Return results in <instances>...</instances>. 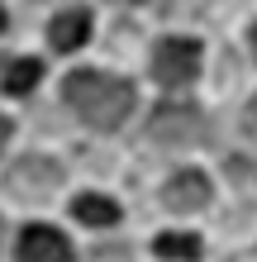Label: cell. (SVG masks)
I'll return each instance as SVG.
<instances>
[{"label":"cell","instance_id":"1","mask_svg":"<svg viewBox=\"0 0 257 262\" xmlns=\"http://www.w3.org/2000/svg\"><path fill=\"white\" fill-rule=\"evenodd\" d=\"M67 105L90 129H119L133 110V86L110 72H72L67 76Z\"/></svg>","mask_w":257,"mask_h":262},{"label":"cell","instance_id":"2","mask_svg":"<svg viewBox=\"0 0 257 262\" xmlns=\"http://www.w3.org/2000/svg\"><path fill=\"white\" fill-rule=\"evenodd\" d=\"M148 134L162 148H195L205 143V115L195 105H157L148 119Z\"/></svg>","mask_w":257,"mask_h":262},{"label":"cell","instance_id":"3","mask_svg":"<svg viewBox=\"0 0 257 262\" xmlns=\"http://www.w3.org/2000/svg\"><path fill=\"white\" fill-rule=\"evenodd\" d=\"M200 72V43L191 38H162L153 48V76L162 86H186Z\"/></svg>","mask_w":257,"mask_h":262},{"label":"cell","instance_id":"4","mask_svg":"<svg viewBox=\"0 0 257 262\" xmlns=\"http://www.w3.org/2000/svg\"><path fill=\"white\" fill-rule=\"evenodd\" d=\"M57 186H62V167L48 158H19L10 167V191L24 200H48Z\"/></svg>","mask_w":257,"mask_h":262},{"label":"cell","instance_id":"5","mask_svg":"<svg viewBox=\"0 0 257 262\" xmlns=\"http://www.w3.org/2000/svg\"><path fill=\"white\" fill-rule=\"evenodd\" d=\"M19 262H72L67 238L48 224H29L19 234Z\"/></svg>","mask_w":257,"mask_h":262},{"label":"cell","instance_id":"6","mask_svg":"<svg viewBox=\"0 0 257 262\" xmlns=\"http://www.w3.org/2000/svg\"><path fill=\"white\" fill-rule=\"evenodd\" d=\"M205 200H209V181L200 172H176L167 186H162V205H167V210H181V214L200 210Z\"/></svg>","mask_w":257,"mask_h":262},{"label":"cell","instance_id":"7","mask_svg":"<svg viewBox=\"0 0 257 262\" xmlns=\"http://www.w3.org/2000/svg\"><path fill=\"white\" fill-rule=\"evenodd\" d=\"M86 38H90V14H86V10H62V14L48 24V43H53L57 53L81 48Z\"/></svg>","mask_w":257,"mask_h":262},{"label":"cell","instance_id":"8","mask_svg":"<svg viewBox=\"0 0 257 262\" xmlns=\"http://www.w3.org/2000/svg\"><path fill=\"white\" fill-rule=\"evenodd\" d=\"M72 214H77L81 224H90V229H110V224L119 220V205H114L110 195H77Z\"/></svg>","mask_w":257,"mask_h":262},{"label":"cell","instance_id":"9","mask_svg":"<svg viewBox=\"0 0 257 262\" xmlns=\"http://www.w3.org/2000/svg\"><path fill=\"white\" fill-rule=\"evenodd\" d=\"M157 257L162 262H195L200 257V243H195L191 234H162L157 238Z\"/></svg>","mask_w":257,"mask_h":262},{"label":"cell","instance_id":"10","mask_svg":"<svg viewBox=\"0 0 257 262\" xmlns=\"http://www.w3.org/2000/svg\"><path fill=\"white\" fill-rule=\"evenodd\" d=\"M38 76H43V67L34 62V57H24V62H14L5 72V91H10V96H24V91H34Z\"/></svg>","mask_w":257,"mask_h":262},{"label":"cell","instance_id":"11","mask_svg":"<svg viewBox=\"0 0 257 262\" xmlns=\"http://www.w3.org/2000/svg\"><path fill=\"white\" fill-rule=\"evenodd\" d=\"M243 129H248V134H252V138H257V100H252V105H248V115H243Z\"/></svg>","mask_w":257,"mask_h":262},{"label":"cell","instance_id":"12","mask_svg":"<svg viewBox=\"0 0 257 262\" xmlns=\"http://www.w3.org/2000/svg\"><path fill=\"white\" fill-rule=\"evenodd\" d=\"M5 138H10V119H0V148H5Z\"/></svg>","mask_w":257,"mask_h":262},{"label":"cell","instance_id":"13","mask_svg":"<svg viewBox=\"0 0 257 262\" xmlns=\"http://www.w3.org/2000/svg\"><path fill=\"white\" fill-rule=\"evenodd\" d=\"M252 57H257V24H252Z\"/></svg>","mask_w":257,"mask_h":262},{"label":"cell","instance_id":"14","mask_svg":"<svg viewBox=\"0 0 257 262\" xmlns=\"http://www.w3.org/2000/svg\"><path fill=\"white\" fill-rule=\"evenodd\" d=\"M0 34H5V10H0Z\"/></svg>","mask_w":257,"mask_h":262},{"label":"cell","instance_id":"15","mask_svg":"<svg viewBox=\"0 0 257 262\" xmlns=\"http://www.w3.org/2000/svg\"><path fill=\"white\" fill-rule=\"evenodd\" d=\"M119 5H138V0H119Z\"/></svg>","mask_w":257,"mask_h":262}]
</instances>
